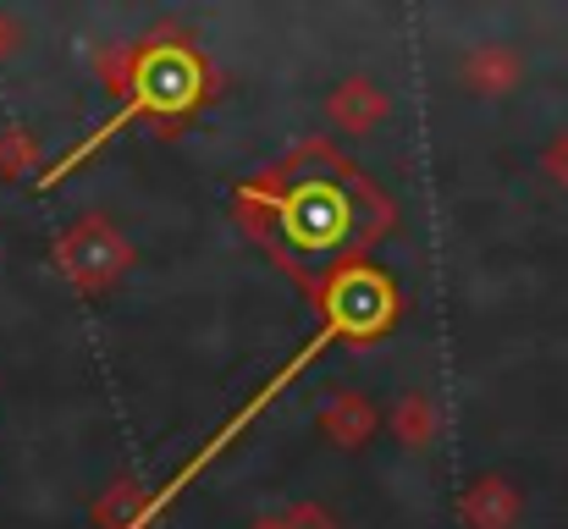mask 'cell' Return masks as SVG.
<instances>
[{
	"mask_svg": "<svg viewBox=\"0 0 568 529\" xmlns=\"http://www.w3.org/2000/svg\"><path fill=\"white\" fill-rule=\"evenodd\" d=\"M332 111L343 116V122H354V128H365V122H376V116H386V100H381L371 83H348L337 100H332Z\"/></svg>",
	"mask_w": 568,
	"mask_h": 529,
	"instance_id": "cell-3",
	"label": "cell"
},
{
	"mask_svg": "<svg viewBox=\"0 0 568 529\" xmlns=\"http://www.w3.org/2000/svg\"><path fill=\"white\" fill-rule=\"evenodd\" d=\"M193 94H199V67H193V55L189 50H150L144 55V67H139V78H133V100L89 139V144H78L61 166H50V176H44V187L50 182H61V176L72 172L83 155H94L105 139H116L128 122H139V116H178V111H189L193 105Z\"/></svg>",
	"mask_w": 568,
	"mask_h": 529,
	"instance_id": "cell-2",
	"label": "cell"
},
{
	"mask_svg": "<svg viewBox=\"0 0 568 529\" xmlns=\"http://www.w3.org/2000/svg\"><path fill=\"white\" fill-rule=\"evenodd\" d=\"M326 309H332V315H326V326H321V332H315V337L298 348V358H293L287 369H276V375H271V380L254 391V403H248V408H243L232 425H221V436H215V441H204V447L193 452V464H183V469H178V480H172V486H166V491L150 502V513H161V508H166L178 491H189L193 475H199L210 458H221V452L237 441V430H243L254 414H265V408L282 397V386H287V380H293V375H298V369L315 358V353H326L332 343H337V337H376V332H386V326H392V287L381 282L376 271H348V276L332 287V304H326ZM150 513H144V519H150Z\"/></svg>",
	"mask_w": 568,
	"mask_h": 529,
	"instance_id": "cell-1",
	"label": "cell"
}]
</instances>
